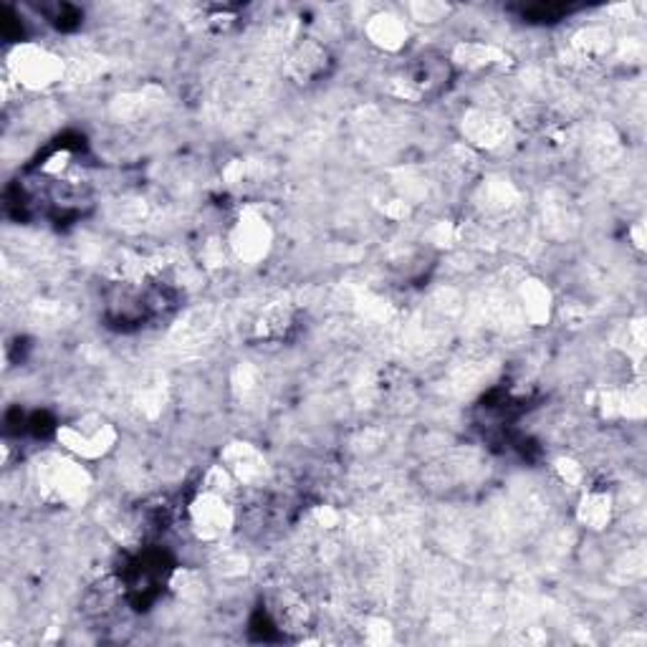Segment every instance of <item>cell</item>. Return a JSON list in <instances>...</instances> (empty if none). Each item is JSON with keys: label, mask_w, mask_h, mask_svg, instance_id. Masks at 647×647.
<instances>
[{"label": "cell", "mask_w": 647, "mask_h": 647, "mask_svg": "<svg viewBox=\"0 0 647 647\" xmlns=\"http://www.w3.org/2000/svg\"><path fill=\"white\" fill-rule=\"evenodd\" d=\"M617 506H615V496L605 488H582L580 501H576L574 509V519L580 523L582 529H587L592 533H602L612 527L615 521Z\"/></svg>", "instance_id": "cell-13"}, {"label": "cell", "mask_w": 647, "mask_h": 647, "mask_svg": "<svg viewBox=\"0 0 647 647\" xmlns=\"http://www.w3.org/2000/svg\"><path fill=\"white\" fill-rule=\"evenodd\" d=\"M276 243L274 225L268 223V218L261 213L258 208H243L235 221L231 223L229 233H225V246L233 261H238L243 266H258L271 256Z\"/></svg>", "instance_id": "cell-4"}, {"label": "cell", "mask_w": 647, "mask_h": 647, "mask_svg": "<svg viewBox=\"0 0 647 647\" xmlns=\"http://www.w3.org/2000/svg\"><path fill=\"white\" fill-rule=\"evenodd\" d=\"M56 445L84 463H99L117 450L119 431L107 415L84 413L56 425Z\"/></svg>", "instance_id": "cell-3"}, {"label": "cell", "mask_w": 647, "mask_h": 647, "mask_svg": "<svg viewBox=\"0 0 647 647\" xmlns=\"http://www.w3.org/2000/svg\"><path fill=\"white\" fill-rule=\"evenodd\" d=\"M68 66L54 49L36 41H21L6 56V82L23 92H49L64 82Z\"/></svg>", "instance_id": "cell-2"}, {"label": "cell", "mask_w": 647, "mask_h": 647, "mask_svg": "<svg viewBox=\"0 0 647 647\" xmlns=\"http://www.w3.org/2000/svg\"><path fill=\"white\" fill-rule=\"evenodd\" d=\"M221 463L243 488H261L271 478L266 453L246 441H231L229 445H223Z\"/></svg>", "instance_id": "cell-7"}, {"label": "cell", "mask_w": 647, "mask_h": 647, "mask_svg": "<svg viewBox=\"0 0 647 647\" xmlns=\"http://www.w3.org/2000/svg\"><path fill=\"white\" fill-rule=\"evenodd\" d=\"M268 615L274 619L276 629L288 637H299L309 633L314 625V609L304 594L294 590H278L268 597Z\"/></svg>", "instance_id": "cell-8"}, {"label": "cell", "mask_w": 647, "mask_h": 647, "mask_svg": "<svg viewBox=\"0 0 647 647\" xmlns=\"http://www.w3.org/2000/svg\"><path fill=\"white\" fill-rule=\"evenodd\" d=\"M450 61L466 72H491V68H509L511 54L498 43L488 41H458L450 51Z\"/></svg>", "instance_id": "cell-12"}, {"label": "cell", "mask_w": 647, "mask_h": 647, "mask_svg": "<svg viewBox=\"0 0 647 647\" xmlns=\"http://www.w3.org/2000/svg\"><path fill=\"white\" fill-rule=\"evenodd\" d=\"M480 192H484V210H488V213H506V210L516 205V198H519L513 185L503 180H488L480 188Z\"/></svg>", "instance_id": "cell-17"}, {"label": "cell", "mask_w": 647, "mask_h": 647, "mask_svg": "<svg viewBox=\"0 0 647 647\" xmlns=\"http://www.w3.org/2000/svg\"><path fill=\"white\" fill-rule=\"evenodd\" d=\"M453 13V8L448 3H438V0H417V3L407 6V19L415 23H441L448 19Z\"/></svg>", "instance_id": "cell-18"}, {"label": "cell", "mask_w": 647, "mask_h": 647, "mask_svg": "<svg viewBox=\"0 0 647 647\" xmlns=\"http://www.w3.org/2000/svg\"><path fill=\"white\" fill-rule=\"evenodd\" d=\"M185 521L200 544H223L235 531L238 513L231 498L200 488L185 506Z\"/></svg>", "instance_id": "cell-5"}, {"label": "cell", "mask_w": 647, "mask_h": 647, "mask_svg": "<svg viewBox=\"0 0 647 647\" xmlns=\"http://www.w3.org/2000/svg\"><path fill=\"white\" fill-rule=\"evenodd\" d=\"M200 488H205V491H213L218 496H225V498H231V501H235V496L241 494L243 486L238 484V480H235V476L231 474V470L225 468L221 460H218L203 474V480H200Z\"/></svg>", "instance_id": "cell-16"}, {"label": "cell", "mask_w": 647, "mask_h": 647, "mask_svg": "<svg viewBox=\"0 0 647 647\" xmlns=\"http://www.w3.org/2000/svg\"><path fill=\"white\" fill-rule=\"evenodd\" d=\"M329 68H331L329 49L321 46L317 39H304L301 43H296V49L288 54L284 72L294 84L311 86L321 82V78L329 74Z\"/></svg>", "instance_id": "cell-10"}, {"label": "cell", "mask_w": 647, "mask_h": 647, "mask_svg": "<svg viewBox=\"0 0 647 647\" xmlns=\"http://www.w3.org/2000/svg\"><path fill=\"white\" fill-rule=\"evenodd\" d=\"M362 637L364 643L370 645H384V643H392V625L384 623V619H367L364 623V629H362Z\"/></svg>", "instance_id": "cell-20"}, {"label": "cell", "mask_w": 647, "mask_h": 647, "mask_svg": "<svg viewBox=\"0 0 647 647\" xmlns=\"http://www.w3.org/2000/svg\"><path fill=\"white\" fill-rule=\"evenodd\" d=\"M291 327L294 311L284 304H271L258 314L256 324H253V331H256L258 339H266V342H282L288 331H291Z\"/></svg>", "instance_id": "cell-15"}, {"label": "cell", "mask_w": 647, "mask_h": 647, "mask_svg": "<svg viewBox=\"0 0 647 647\" xmlns=\"http://www.w3.org/2000/svg\"><path fill=\"white\" fill-rule=\"evenodd\" d=\"M460 137L474 152H501L513 142V121L494 107H470L460 117Z\"/></svg>", "instance_id": "cell-6"}, {"label": "cell", "mask_w": 647, "mask_h": 647, "mask_svg": "<svg viewBox=\"0 0 647 647\" xmlns=\"http://www.w3.org/2000/svg\"><path fill=\"white\" fill-rule=\"evenodd\" d=\"M516 301L519 309L531 327H549V321L556 314V301L552 288H549L541 278L527 276L516 286Z\"/></svg>", "instance_id": "cell-11"}, {"label": "cell", "mask_w": 647, "mask_h": 647, "mask_svg": "<svg viewBox=\"0 0 647 647\" xmlns=\"http://www.w3.org/2000/svg\"><path fill=\"white\" fill-rule=\"evenodd\" d=\"M554 474L564 486L570 488H584V478H587V470H584L582 463L574 456L554 458Z\"/></svg>", "instance_id": "cell-19"}, {"label": "cell", "mask_w": 647, "mask_h": 647, "mask_svg": "<svg viewBox=\"0 0 647 647\" xmlns=\"http://www.w3.org/2000/svg\"><path fill=\"white\" fill-rule=\"evenodd\" d=\"M570 49L582 61H602L617 51V39L607 25H584L570 39Z\"/></svg>", "instance_id": "cell-14"}, {"label": "cell", "mask_w": 647, "mask_h": 647, "mask_svg": "<svg viewBox=\"0 0 647 647\" xmlns=\"http://www.w3.org/2000/svg\"><path fill=\"white\" fill-rule=\"evenodd\" d=\"M364 39L382 54H402L407 49L413 31L405 15L392 11H378L364 21Z\"/></svg>", "instance_id": "cell-9"}, {"label": "cell", "mask_w": 647, "mask_h": 647, "mask_svg": "<svg viewBox=\"0 0 647 647\" xmlns=\"http://www.w3.org/2000/svg\"><path fill=\"white\" fill-rule=\"evenodd\" d=\"M314 519H317L319 527L324 529H335L339 523V511L329 509V506H317V509H314Z\"/></svg>", "instance_id": "cell-21"}, {"label": "cell", "mask_w": 647, "mask_h": 647, "mask_svg": "<svg viewBox=\"0 0 647 647\" xmlns=\"http://www.w3.org/2000/svg\"><path fill=\"white\" fill-rule=\"evenodd\" d=\"M33 486L46 506L56 509H84L94 491V478L84 460L66 450H49L33 460Z\"/></svg>", "instance_id": "cell-1"}, {"label": "cell", "mask_w": 647, "mask_h": 647, "mask_svg": "<svg viewBox=\"0 0 647 647\" xmlns=\"http://www.w3.org/2000/svg\"><path fill=\"white\" fill-rule=\"evenodd\" d=\"M629 235H633V246L637 251L645 248V231H643V223H635L633 231H629Z\"/></svg>", "instance_id": "cell-22"}]
</instances>
